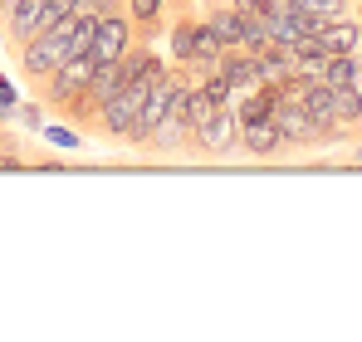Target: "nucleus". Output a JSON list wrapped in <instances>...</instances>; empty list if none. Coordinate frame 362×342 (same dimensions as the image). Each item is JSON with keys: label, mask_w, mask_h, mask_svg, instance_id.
Instances as JSON below:
<instances>
[{"label": "nucleus", "mask_w": 362, "mask_h": 342, "mask_svg": "<svg viewBox=\"0 0 362 342\" xmlns=\"http://www.w3.org/2000/svg\"><path fill=\"white\" fill-rule=\"evenodd\" d=\"M152 69V64H147ZM127 73V83H122L118 93L103 103V113L98 122L113 132V137H137V117H142V103H147V88H152V73Z\"/></svg>", "instance_id": "nucleus-1"}, {"label": "nucleus", "mask_w": 362, "mask_h": 342, "mask_svg": "<svg viewBox=\"0 0 362 342\" xmlns=\"http://www.w3.org/2000/svg\"><path fill=\"white\" fill-rule=\"evenodd\" d=\"M93 69H98V59H93V54H74V59H64L59 69L49 73V98H54V103H74V98H78V93L88 88Z\"/></svg>", "instance_id": "nucleus-2"}, {"label": "nucleus", "mask_w": 362, "mask_h": 342, "mask_svg": "<svg viewBox=\"0 0 362 342\" xmlns=\"http://www.w3.org/2000/svg\"><path fill=\"white\" fill-rule=\"evenodd\" d=\"M172 93H177V78H172V73H157V78H152V88H147V103H142V117H137V137H132V142L152 137V132L167 122V113H172Z\"/></svg>", "instance_id": "nucleus-3"}, {"label": "nucleus", "mask_w": 362, "mask_h": 342, "mask_svg": "<svg viewBox=\"0 0 362 342\" xmlns=\"http://www.w3.org/2000/svg\"><path fill=\"white\" fill-rule=\"evenodd\" d=\"M196 137H201V147H206V152H226V147L240 137V122H235V113H230V103H216L211 113L201 117Z\"/></svg>", "instance_id": "nucleus-4"}, {"label": "nucleus", "mask_w": 362, "mask_h": 342, "mask_svg": "<svg viewBox=\"0 0 362 342\" xmlns=\"http://www.w3.org/2000/svg\"><path fill=\"white\" fill-rule=\"evenodd\" d=\"M127 40H132V25H127L122 15H98V30H93V49H88V54L98 59V64L122 59L127 54Z\"/></svg>", "instance_id": "nucleus-5"}, {"label": "nucleus", "mask_w": 362, "mask_h": 342, "mask_svg": "<svg viewBox=\"0 0 362 342\" xmlns=\"http://www.w3.org/2000/svg\"><path fill=\"white\" fill-rule=\"evenodd\" d=\"M303 103H308V113H313V122H318L323 132H338V108H333V88H328L323 78H303Z\"/></svg>", "instance_id": "nucleus-6"}, {"label": "nucleus", "mask_w": 362, "mask_h": 342, "mask_svg": "<svg viewBox=\"0 0 362 342\" xmlns=\"http://www.w3.org/2000/svg\"><path fill=\"white\" fill-rule=\"evenodd\" d=\"M45 5H49V0H10V35H15L20 49L40 35V15H45Z\"/></svg>", "instance_id": "nucleus-7"}, {"label": "nucleus", "mask_w": 362, "mask_h": 342, "mask_svg": "<svg viewBox=\"0 0 362 342\" xmlns=\"http://www.w3.org/2000/svg\"><path fill=\"white\" fill-rule=\"evenodd\" d=\"M221 73L230 78V88H259L255 54H245V49H226V54H221Z\"/></svg>", "instance_id": "nucleus-8"}, {"label": "nucleus", "mask_w": 362, "mask_h": 342, "mask_svg": "<svg viewBox=\"0 0 362 342\" xmlns=\"http://www.w3.org/2000/svg\"><path fill=\"white\" fill-rule=\"evenodd\" d=\"M240 142L245 152H255V157H269L284 137H279V127H274V117H259V122H245L240 127Z\"/></svg>", "instance_id": "nucleus-9"}, {"label": "nucleus", "mask_w": 362, "mask_h": 342, "mask_svg": "<svg viewBox=\"0 0 362 342\" xmlns=\"http://www.w3.org/2000/svg\"><path fill=\"white\" fill-rule=\"evenodd\" d=\"M318 40H323L328 54H353L358 40H362V30L358 25H343V20H323V25H318Z\"/></svg>", "instance_id": "nucleus-10"}, {"label": "nucleus", "mask_w": 362, "mask_h": 342, "mask_svg": "<svg viewBox=\"0 0 362 342\" xmlns=\"http://www.w3.org/2000/svg\"><path fill=\"white\" fill-rule=\"evenodd\" d=\"M211 30H216L221 49H240V40H245V20L235 15V10H221V15H211Z\"/></svg>", "instance_id": "nucleus-11"}, {"label": "nucleus", "mask_w": 362, "mask_h": 342, "mask_svg": "<svg viewBox=\"0 0 362 342\" xmlns=\"http://www.w3.org/2000/svg\"><path fill=\"white\" fill-rule=\"evenodd\" d=\"M323 83H328V88L358 83V59L353 54H328V64H323Z\"/></svg>", "instance_id": "nucleus-12"}, {"label": "nucleus", "mask_w": 362, "mask_h": 342, "mask_svg": "<svg viewBox=\"0 0 362 342\" xmlns=\"http://www.w3.org/2000/svg\"><path fill=\"white\" fill-rule=\"evenodd\" d=\"M333 108H338V122H358L362 117V93L353 88V83L333 88Z\"/></svg>", "instance_id": "nucleus-13"}, {"label": "nucleus", "mask_w": 362, "mask_h": 342, "mask_svg": "<svg viewBox=\"0 0 362 342\" xmlns=\"http://www.w3.org/2000/svg\"><path fill=\"white\" fill-rule=\"evenodd\" d=\"M221 40H216V30L211 25H196V64H221Z\"/></svg>", "instance_id": "nucleus-14"}, {"label": "nucleus", "mask_w": 362, "mask_h": 342, "mask_svg": "<svg viewBox=\"0 0 362 342\" xmlns=\"http://www.w3.org/2000/svg\"><path fill=\"white\" fill-rule=\"evenodd\" d=\"M172 54H177L181 64L196 59V25H177V30H172Z\"/></svg>", "instance_id": "nucleus-15"}, {"label": "nucleus", "mask_w": 362, "mask_h": 342, "mask_svg": "<svg viewBox=\"0 0 362 342\" xmlns=\"http://www.w3.org/2000/svg\"><path fill=\"white\" fill-rule=\"evenodd\" d=\"M206 93H211V98H216V103H230V93H235V88H230V78H226V73H221V69H216V73H211V78H206Z\"/></svg>", "instance_id": "nucleus-16"}, {"label": "nucleus", "mask_w": 362, "mask_h": 342, "mask_svg": "<svg viewBox=\"0 0 362 342\" xmlns=\"http://www.w3.org/2000/svg\"><path fill=\"white\" fill-rule=\"evenodd\" d=\"M45 137H49L54 147H64V152H74V147H78V132H69V127H45Z\"/></svg>", "instance_id": "nucleus-17"}, {"label": "nucleus", "mask_w": 362, "mask_h": 342, "mask_svg": "<svg viewBox=\"0 0 362 342\" xmlns=\"http://www.w3.org/2000/svg\"><path fill=\"white\" fill-rule=\"evenodd\" d=\"M157 10H162V0H132V15H137V25H152V20H157Z\"/></svg>", "instance_id": "nucleus-18"}, {"label": "nucleus", "mask_w": 362, "mask_h": 342, "mask_svg": "<svg viewBox=\"0 0 362 342\" xmlns=\"http://www.w3.org/2000/svg\"><path fill=\"white\" fill-rule=\"evenodd\" d=\"M0 113H15V88L0 78Z\"/></svg>", "instance_id": "nucleus-19"}, {"label": "nucleus", "mask_w": 362, "mask_h": 342, "mask_svg": "<svg viewBox=\"0 0 362 342\" xmlns=\"http://www.w3.org/2000/svg\"><path fill=\"white\" fill-rule=\"evenodd\" d=\"M20 117H25V127H45V117H40V108H20Z\"/></svg>", "instance_id": "nucleus-20"}, {"label": "nucleus", "mask_w": 362, "mask_h": 342, "mask_svg": "<svg viewBox=\"0 0 362 342\" xmlns=\"http://www.w3.org/2000/svg\"><path fill=\"white\" fill-rule=\"evenodd\" d=\"M93 15H118V0H93Z\"/></svg>", "instance_id": "nucleus-21"}, {"label": "nucleus", "mask_w": 362, "mask_h": 342, "mask_svg": "<svg viewBox=\"0 0 362 342\" xmlns=\"http://www.w3.org/2000/svg\"><path fill=\"white\" fill-rule=\"evenodd\" d=\"M5 152H15V147H10V137H0V157H5Z\"/></svg>", "instance_id": "nucleus-22"}, {"label": "nucleus", "mask_w": 362, "mask_h": 342, "mask_svg": "<svg viewBox=\"0 0 362 342\" xmlns=\"http://www.w3.org/2000/svg\"><path fill=\"white\" fill-rule=\"evenodd\" d=\"M0 10H10V0H0Z\"/></svg>", "instance_id": "nucleus-23"}, {"label": "nucleus", "mask_w": 362, "mask_h": 342, "mask_svg": "<svg viewBox=\"0 0 362 342\" xmlns=\"http://www.w3.org/2000/svg\"><path fill=\"white\" fill-rule=\"evenodd\" d=\"M358 73H362V59H358Z\"/></svg>", "instance_id": "nucleus-24"}]
</instances>
